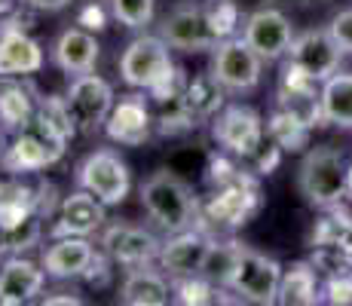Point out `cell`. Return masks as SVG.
<instances>
[{"label": "cell", "mask_w": 352, "mask_h": 306, "mask_svg": "<svg viewBox=\"0 0 352 306\" xmlns=\"http://www.w3.org/2000/svg\"><path fill=\"white\" fill-rule=\"evenodd\" d=\"M208 181H212V196L199 206L202 230H236L248 223L261 208V187L248 168L236 162L214 156L208 166Z\"/></svg>", "instance_id": "1"}, {"label": "cell", "mask_w": 352, "mask_h": 306, "mask_svg": "<svg viewBox=\"0 0 352 306\" xmlns=\"http://www.w3.org/2000/svg\"><path fill=\"white\" fill-rule=\"evenodd\" d=\"M172 46L160 37H135L132 43L120 56V77L126 86L141 92H151L153 98H166V95L184 92L187 77L181 67H175L172 61Z\"/></svg>", "instance_id": "2"}, {"label": "cell", "mask_w": 352, "mask_h": 306, "mask_svg": "<svg viewBox=\"0 0 352 306\" xmlns=\"http://www.w3.org/2000/svg\"><path fill=\"white\" fill-rule=\"evenodd\" d=\"M141 208L166 233H181L199 221V199L193 196L190 184L168 168H157L141 184Z\"/></svg>", "instance_id": "3"}, {"label": "cell", "mask_w": 352, "mask_h": 306, "mask_svg": "<svg viewBox=\"0 0 352 306\" xmlns=\"http://www.w3.org/2000/svg\"><path fill=\"white\" fill-rule=\"evenodd\" d=\"M346 156L334 144H316L303 153L300 166H297V190L313 208H331L340 206L349 196L346 187Z\"/></svg>", "instance_id": "4"}, {"label": "cell", "mask_w": 352, "mask_h": 306, "mask_svg": "<svg viewBox=\"0 0 352 306\" xmlns=\"http://www.w3.org/2000/svg\"><path fill=\"white\" fill-rule=\"evenodd\" d=\"M65 151H67L65 135L56 132L43 117L34 113L28 126L16 132L12 144H6L0 168L6 175H19L22 178V175H34V172H43V168L56 166L65 156Z\"/></svg>", "instance_id": "5"}, {"label": "cell", "mask_w": 352, "mask_h": 306, "mask_svg": "<svg viewBox=\"0 0 352 306\" xmlns=\"http://www.w3.org/2000/svg\"><path fill=\"white\" fill-rule=\"evenodd\" d=\"M282 270H285V267H282L279 261H273V257H267V254H261V251L242 245L227 288L233 291L239 300H248V303H276L279 282H282Z\"/></svg>", "instance_id": "6"}, {"label": "cell", "mask_w": 352, "mask_h": 306, "mask_svg": "<svg viewBox=\"0 0 352 306\" xmlns=\"http://www.w3.org/2000/svg\"><path fill=\"white\" fill-rule=\"evenodd\" d=\"M208 74H212L227 92L245 95V92H254L257 86H261L263 58L245 43V37H227L214 46Z\"/></svg>", "instance_id": "7"}, {"label": "cell", "mask_w": 352, "mask_h": 306, "mask_svg": "<svg viewBox=\"0 0 352 306\" xmlns=\"http://www.w3.org/2000/svg\"><path fill=\"white\" fill-rule=\"evenodd\" d=\"M77 184L83 190H89L104 206H120V202H126L129 190H132V175L113 151H92L80 160Z\"/></svg>", "instance_id": "8"}, {"label": "cell", "mask_w": 352, "mask_h": 306, "mask_svg": "<svg viewBox=\"0 0 352 306\" xmlns=\"http://www.w3.org/2000/svg\"><path fill=\"white\" fill-rule=\"evenodd\" d=\"M212 135L227 153L239 156V160H252V156L263 147L267 138V122L245 105H227L221 113L212 120Z\"/></svg>", "instance_id": "9"}, {"label": "cell", "mask_w": 352, "mask_h": 306, "mask_svg": "<svg viewBox=\"0 0 352 306\" xmlns=\"http://www.w3.org/2000/svg\"><path fill=\"white\" fill-rule=\"evenodd\" d=\"M65 101H67V111H71L74 122H77V129L86 135L104 129L113 105H117L111 83L101 80L98 74H92V71L77 74V77L71 80V86H67V92H65Z\"/></svg>", "instance_id": "10"}, {"label": "cell", "mask_w": 352, "mask_h": 306, "mask_svg": "<svg viewBox=\"0 0 352 306\" xmlns=\"http://www.w3.org/2000/svg\"><path fill=\"white\" fill-rule=\"evenodd\" d=\"M346 52L337 46V40L331 37L328 28H309L303 34H294V43L288 50V61L294 67H300L303 74H309L313 80L324 83L328 77H334L343 65Z\"/></svg>", "instance_id": "11"}, {"label": "cell", "mask_w": 352, "mask_h": 306, "mask_svg": "<svg viewBox=\"0 0 352 306\" xmlns=\"http://www.w3.org/2000/svg\"><path fill=\"white\" fill-rule=\"evenodd\" d=\"M160 37L178 52H206L221 43V37L208 25L202 3H184L172 10L160 25Z\"/></svg>", "instance_id": "12"}, {"label": "cell", "mask_w": 352, "mask_h": 306, "mask_svg": "<svg viewBox=\"0 0 352 306\" xmlns=\"http://www.w3.org/2000/svg\"><path fill=\"white\" fill-rule=\"evenodd\" d=\"M276 105H279L282 111L300 117L309 129L328 126L324 113H322V83L313 80L309 74H303L300 67H294L291 61H285V67H282V74H279Z\"/></svg>", "instance_id": "13"}, {"label": "cell", "mask_w": 352, "mask_h": 306, "mask_svg": "<svg viewBox=\"0 0 352 306\" xmlns=\"http://www.w3.org/2000/svg\"><path fill=\"white\" fill-rule=\"evenodd\" d=\"M242 37L263 61H282L288 58V50L294 43V25L285 12L279 10H254L242 25Z\"/></svg>", "instance_id": "14"}, {"label": "cell", "mask_w": 352, "mask_h": 306, "mask_svg": "<svg viewBox=\"0 0 352 306\" xmlns=\"http://www.w3.org/2000/svg\"><path fill=\"white\" fill-rule=\"evenodd\" d=\"M212 236L202 227H187L181 233H172L160 248V270L168 278H187V276H199L206 254L212 248Z\"/></svg>", "instance_id": "15"}, {"label": "cell", "mask_w": 352, "mask_h": 306, "mask_svg": "<svg viewBox=\"0 0 352 306\" xmlns=\"http://www.w3.org/2000/svg\"><path fill=\"white\" fill-rule=\"evenodd\" d=\"M101 248L111 254L113 263L132 270V267H147V263L157 261L162 242L144 227H132V223H111V227L101 233Z\"/></svg>", "instance_id": "16"}, {"label": "cell", "mask_w": 352, "mask_h": 306, "mask_svg": "<svg viewBox=\"0 0 352 306\" xmlns=\"http://www.w3.org/2000/svg\"><path fill=\"white\" fill-rule=\"evenodd\" d=\"M104 208H107L104 202L96 199L89 190L80 187L77 193L62 199L50 236L52 239H58V236H92L104 223Z\"/></svg>", "instance_id": "17"}, {"label": "cell", "mask_w": 352, "mask_h": 306, "mask_svg": "<svg viewBox=\"0 0 352 306\" xmlns=\"http://www.w3.org/2000/svg\"><path fill=\"white\" fill-rule=\"evenodd\" d=\"M98 56H101V46L96 40V34L89 28H83V25L80 28H65L52 40V50H50L52 65L65 74H74V77L96 71Z\"/></svg>", "instance_id": "18"}, {"label": "cell", "mask_w": 352, "mask_h": 306, "mask_svg": "<svg viewBox=\"0 0 352 306\" xmlns=\"http://www.w3.org/2000/svg\"><path fill=\"white\" fill-rule=\"evenodd\" d=\"M43 67V46L19 25H0V77H31Z\"/></svg>", "instance_id": "19"}, {"label": "cell", "mask_w": 352, "mask_h": 306, "mask_svg": "<svg viewBox=\"0 0 352 306\" xmlns=\"http://www.w3.org/2000/svg\"><path fill=\"white\" fill-rule=\"evenodd\" d=\"M46 285L43 263H34L22 254H12L0 270V306H22L34 300Z\"/></svg>", "instance_id": "20"}, {"label": "cell", "mask_w": 352, "mask_h": 306, "mask_svg": "<svg viewBox=\"0 0 352 306\" xmlns=\"http://www.w3.org/2000/svg\"><path fill=\"white\" fill-rule=\"evenodd\" d=\"M92 257H96V248L86 236H58L43 251L40 263H43L46 276L62 282V278H83Z\"/></svg>", "instance_id": "21"}, {"label": "cell", "mask_w": 352, "mask_h": 306, "mask_svg": "<svg viewBox=\"0 0 352 306\" xmlns=\"http://www.w3.org/2000/svg\"><path fill=\"white\" fill-rule=\"evenodd\" d=\"M151 129H153L151 107H147L144 98H138V95H129L120 105H113L111 117L104 122L107 138L117 141V144H126V147H141L151 138Z\"/></svg>", "instance_id": "22"}, {"label": "cell", "mask_w": 352, "mask_h": 306, "mask_svg": "<svg viewBox=\"0 0 352 306\" xmlns=\"http://www.w3.org/2000/svg\"><path fill=\"white\" fill-rule=\"evenodd\" d=\"M37 92L31 83H19L16 77H0V129L16 135L37 113Z\"/></svg>", "instance_id": "23"}, {"label": "cell", "mask_w": 352, "mask_h": 306, "mask_svg": "<svg viewBox=\"0 0 352 306\" xmlns=\"http://www.w3.org/2000/svg\"><path fill=\"white\" fill-rule=\"evenodd\" d=\"M172 282L166 278V273L147 267H132L120 285V303L126 306H162L172 297Z\"/></svg>", "instance_id": "24"}, {"label": "cell", "mask_w": 352, "mask_h": 306, "mask_svg": "<svg viewBox=\"0 0 352 306\" xmlns=\"http://www.w3.org/2000/svg\"><path fill=\"white\" fill-rule=\"evenodd\" d=\"M319 300H322V285H319V270H316L313 261H294L291 267L282 270L276 303L279 306H313Z\"/></svg>", "instance_id": "25"}, {"label": "cell", "mask_w": 352, "mask_h": 306, "mask_svg": "<svg viewBox=\"0 0 352 306\" xmlns=\"http://www.w3.org/2000/svg\"><path fill=\"white\" fill-rule=\"evenodd\" d=\"M224 92L227 89L212 77V74H199V77L187 80L184 92H181V101H184V111L190 113L193 126L218 117L221 107H224Z\"/></svg>", "instance_id": "26"}, {"label": "cell", "mask_w": 352, "mask_h": 306, "mask_svg": "<svg viewBox=\"0 0 352 306\" xmlns=\"http://www.w3.org/2000/svg\"><path fill=\"white\" fill-rule=\"evenodd\" d=\"M322 113L328 126L352 132V74L337 71L322 83Z\"/></svg>", "instance_id": "27"}, {"label": "cell", "mask_w": 352, "mask_h": 306, "mask_svg": "<svg viewBox=\"0 0 352 306\" xmlns=\"http://www.w3.org/2000/svg\"><path fill=\"white\" fill-rule=\"evenodd\" d=\"M34 212H37V187L19 181V175L0 181V230L12 227Z\"/></svg>", "instance_id": "28"}, {"label": "cell", "mask_w": 352, "mask_h": 306, "mask_svg": "<svg viewBox=\"0 0 352 306\" xmlns=\"http://www.w3.org/2000/svg\"><path fill=\"white\" fill-rule=\"evenodd\" d=\"M352 239V215L343 206L324 208V215L316 221L313 233H309V245L313 248H340L346 251Z\"/></svg>", "instance_id": "29"}, {"label": "cell", "mask_w": 352, "mask_h": 306, "mask_svg": "<svg viewBox=\"0 0 352 306\" xmlns=\"http://www.w3.org/2000/svg\"><path fill=\"white\" fill-rule=\"evenodd\" d=\"M309 132H313V129H309L307 122L300 117H294V113L282 111V107H276L267 120V138L276 141L285 153H297V151H303V147H309Z\"/></svg>", "instance_id": "30"}, {"label": "cell", "mask_w": 352, "mask_h": 306, "mask_svg": "<svg viewBox=\"0 0 352 306\" xmlns=\"http://www.w3.org/2000/svg\"><path fill=\"white\" fill-rule=\"evenodd\" d=\"M43 221L46 217L40 212H34L28 217H22L19 223L0 230V254L12 257V254H25L34 245H40V236H43Z\"/></svg>", "instance_id": "31"}, {"label": "cell", "mask_w": 352, "mask_h": 306, "mask_svg": "<svg viewBox=\"0 0 352 306\" xmlns=\"http://www.w3.org/2000/svg\"><path fill=\"white\" fill-rule=\"evenodd\" d=\"M239 248H242V245L233 242V239H230V242H218V239H214L212 248H208V254H206V263H202V273L199 276L212 278L218 288H227L230 276H233V267H236V257H239Z\"/></svg>", "instance_id": "32"}, {"label": "cell", "mask_w": 352, "mask_h": 306, "mask_svg": "<svg viewBox=\"0 0 352 306\" xmlns=\"http://www.w3.org/2000/svg\"><path fill=\"white\" fill-rule=\"evenodd\" d=\"M172 291H175V300L178 303H214L221 294V288L206 276H187V278H172Z\"/></svg>", "instance_id": "33"}, {"label": "cell", "mask_w": 352, "mask_h": 306, "mask_svg": "<svg viewBox=\"0 0 352 306\" xmlns=\"http://www.w3.org/2000/svg\"><path fill=\"white\" fill-rule=\"evenodd\" d=\"M107 3H111V16L123 28L141 31L153 22V0H107Z\"/></svg>", "instance_id": "34"}, {"label": "cell", "mask_w": 352, "mask_h": 306, "mask_svg": "<svg viewBox=\"0 0 352 306\" xmlns=\"http://www.w3.org/2000/svg\"><path fill=\"white\" fill-rule=\"evenodd\" d=\"M202 10H206L208 25H212L221 40L233 37L236 28H239V6H236V0H202Z\"/></svg>", "instance_id": "35"}, {"label": "cell", "mask_w": 352, "mask_h": 306, "mask_svg": "<svg viewBox=\"0 0 352 306\" xmlns=\"http://www.w3.org/2000/svg\"><path fill=\"white\" fill-rule=\"evenodd\" d=\"M37 117H43L52 129H56V132H62L67 141L80 132L77 122H74V117H71V111H67L65 95H50V98H40L37 101Z\"/></svg>", "instance_id": "36"}, {"label": "cell", "mask_w": 352, "mask_h": 306, "mask_svg": "<svg viewBox=\"0 0 352 306\" xmlns=\"http://www.w3.org/2000/svg\"><path fill=\"white\" fill-rule=\"evenodd\" d=\"M322 300L331 306H352V270L331 273L322 285Z\"/></svg>", "instance_id": "37"}, {"label": "cell", "mask_w": 352, "mask_h": 306, "mask_svg": "<svg viewBox=\"0 0 352 306\" xmlns=\"http://www.w3.org/2000/svg\"><path fill=\"white\" fill-rule=\"evenodd\" d=\"M282 153H285V151H282L276 141H263L261 151L248 160V162H252V172L254 175H273V168L282 162Z\"/></svg>", "instance_id": "38"}, {"label": "cell", "mask_w": 352, "mask_h": 306, "mask_svg": "<svg viewBox=\"0 0 352 306\" xmlns=\"http://www.w3.org/2000/svg\"><path fill=\"white\" fill-rule=\"evenodd\" d=\"M328 31H331V37L337 40V46H340L346 56H352V10L337 12V16L328 22Z\"/></svg>", "instance_id": "39"}, {"label": "cell", "mask_w": 352, "mask_h": 306, "mask_svg": "<svg viewBox=\"0 0 352 306\" xmlns=\"http://www.w3.org/2000/svg\"><path fill=\"white\" fill-rule=\"evenodd\" d=\"M107 261H111V254H107V251H104V254H101V251H96V257H92V263H89V267H86V273H83L86 282H89V285H96V288H104V285L111 282V270H107V267H111V263H107Z\"/></svg>", "instance_id": "40"}, {"label": "cell", "mask_w": 352, "mask_h": 306, "mask_svg": "<svg viewBox=\"0 0 352 306\" xmlns=\"http://www.w3.org/2000/svg\"><path fill=\"white\" fill-rule=\"evenodd\" d=\"M104 22H107V16L98 3H86L83 10H80V19H77V25H83V28H89V31H101Z\"/></svg>", "instance_id": "41"}, {"label": "cell", "mask_w": 352, "mask_h": 306, "mask_svg": "<svg viewBox=\"0 0 352 306\" xmlns=\"http://www.w3.org/2000/svg\"><path fill=\"white\" fill-rule=\"evenodd\" d=\"M25 3L37 12H58V10H65L71 0H25Z\"/></svg>", "instance_id": "42"}, {"label": "cell", "mask_w": 352, "mask_h": 306, "mask_svg": "<svg viewBox=\"0 0 352 306\" xmlns=\"http://www.w3.org/2000/svg\"><path fill=\"white\" fill-rule=\"evenodd\" d=\"M56 303H62V306H80V303H83V297H74V294H56V297H43V306H56Z\"/></svg>", "instance_id": "43"}, {"label": "cell", "mask_w": 352, "mask_h": 306, "mask_svg": "<svg viewBox=\"0 0 352 306\" xmlns=\"http://www.w3.org/2000/svg\"><path fill=\"white\" fill-rule=\"evenodd\" d=\"M3 153H6V132L0 129V162H3Z\"/></svg>", "instance_id": "44"}, {"label": "cell", "mask_w": 352, "mask_h": 306, "mask_svg": "<svg viewBox=\"0 0 352 306\" xmlns=\"http://www.w3.org/2000/svg\"><path fill=\"white\" fill-rule=\"evenodd\" d=\"M10 10H12V0H0V16H6Z\"/></svg>", "instance_id": "45"}, {"label": "cell", "mask_w": 352, "mask_h": 306, "mask_svg": "<svg viewBox=\"0 0 352 306\" xmlns=\"http://www.w3.org/2000/svg\"><path fill=\"white\" fill-rule=\"evenodd\" d=\"M346 187H349V196H352V162H349V168H346Z\"/></svg>", "instance_id": "46"}, {"label": "cell", "mask_w": 352, "mask_h": 306, "mask_svg": "<svg viewBox=\"0 0 352 306\" xmlns=\"http://www.w3.org/2000/svg\"><path fill=\"white\" fill-rule=\"evenodd\" d=\"M346 261H349V267H352V239H349V245H346Z\"/></svg>", "instance_id": "47"}, {"label": "cell", "mask_w": 352, "mask_h": 306, "mask_svg": "<svg viewBox=\"0 0 352 306\" xmlns=\"http://www.w3.org/2000/svg\"><path fill=\"white\" fill-rule=\"evenodd\" d=\"M12 3H16V0H12Z\"/></svg>", "instance_id": "48"}]
</instances>
